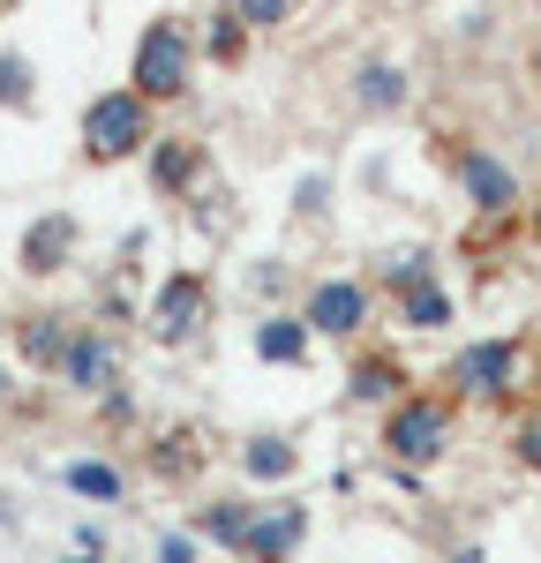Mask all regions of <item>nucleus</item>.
<instances>
[{
  "label": "nucleus",
  "mask_w": 541,
  "mask_h": 563,
  "mask_svg": "<svg viewBox=\"0 0 541 563\" xmlns=\"http://www.w3.org/2000/svg\"><path fill=\"white\" fill-rule=\"evenodd\" d=\"M196 68H203V53H196V23H188V15H151V23L135 31V53H129V90L135 98L180 106V98L196 90Z\"/></svg>",
  "instance_id": "1"
},
{
  "label": "nucleus",
  "mask_w": 541,
  "mask_h": 563,
  "mask_svg": "<svg viewBox=\"0 0 541 563\" xmlns=\"http://www.w3.org/2000/svg\"><path fill=\"white\" fill-rule=\"evenodd\" d=\"M384 459L406 466V474H421V466H437L451 443H459V398L451 390H406L399 406H384Z\"/></svg>",
  "instance_id": "2"
},
{
  "label": "nucleus",
  "mask_w": 541,
  "mask_h": 563,
  "mask_svg": "<svg viewBox=\"0 0 541 563\" xmlns=\"http://www.w3.org/2000/svg\"><path fill=\"white\" fill-rule=\"evenodd\" d=\"M76 143H84V166H129V158H143V151L158 143V106L135 98L129 84L98 90V98L84 106Z\"/></svg>",
  "instance_id": "3"
},
{
  "label": "nucleus",
  "mask_w": 541,
  "mask_h": 563,
  "mask_svg": "<svg viewBox=\"0 0 541 563\" xmlns=\"http://www.w3.org/2000/svg\"><path fill=\"white\" fill-rule=\"evenodd\" d=\"M294 316L309 323L316 339L354 346V339H368V323H376V286L368 278H346V271H323V278H309V294H301Z\"/></svg>",
  "instance_id": "4"
},
{
  "label": "nucleus",
  "mask_w": 541,
  "mask_h": 563,
  "mask_svg": "<svg viewBox=\"0 0 541 563\" xmlns=\"http://www.w3.org/2000/svg\"><path fill=\"white\" fill-rule=\"evenodd\" d=\"M519 368H527V346H519V339H474V346L451 353L444 390L459 406H466V398H474V406H496V398H511Z\"/></svg>",
  "instance_id": "5"
},
{
  "label": "nucleus",
  "mask_w": 541,
  "mask_h": 563,
  "mask_svg": "<svg viewBox=\"0 0 541 563\" xmlns=\"http://www.w3.org/2000/svg\"><path fill=\"white\" fill-rule=\"evenodd\" d=\"M203 323H211V278H203V271H166V286L143 308V331H151L158 346H196Z\"/></svg>",
  "instance_id": "6"
},
{
  "label": "nucleus",
  "mask_w": 541,
  "mask_h": 563,
  "mask_svg": "<svg viewBox=\"0 0 541 563\" xmlns=\"http://www.w3.org/2000/svg\"><path fill=\"white\" fill-rule=\"evenodd\" d=\"M301 541H309V504L278 496V504H256L249 541H241L233 556H241V563H294V556H301Z\"/></svg>",
  "instance_id": "7"
},
{
  "label": "nucleus",
  "mask_w": 541,
  "mask_h": 563,
  "mask_svg": "<svg viewBox=\"0 0 541 563\" xmlns=\"http://www.w3.org/2000/svg\"><path fill=\"white\" fill-rule=\"evenodd\" d=\"M459 188H466V203H474L482 218H511L519 211V174H511L496 151H482V143L459 151Z\"/></svg>",
  "instance_id": "8"
},
{
  "label": "nucleus",
  "mask_w": 541,
  "mask_h": 563,
  "mask_svg": "<svg viewBox=\"0 0 541 563\" xmlns=\"http://www.w3.org/2000/svg\"><path fill=\"white\" fill-rule=\"evenodd\" d=\"M113 376H121V346H113L98 323H76V339H68V353H60V384L98 398V390H113Z\"/></svg>",
  "instance_id": "9"
},
{
  "label": "nucleus",
  "mask_w": 541,
  "mask_h": 563,
  "mask_svg": "<svg viewBox=\"0 0 541 563\" xmlns=\"http://www.w3.org/2000/svg\"><path fill=\"white\" fill-rule=\"evenodd\" d=\"M8 331H15V353H23V368H38V376H60V353H68V339H76V316H60V308H31V316H15Z\"/></svg>",
  "instance_id": "10"
},
{
  "label": "nucleus",
  "mask_w": 541,
  "mask_h": 563,
  "mask_svg": "<svg viewBox=\"0 0 541 563\" xmlns=\"http://www.w3.org/2000/svg\"><path fill=\"white\" fill-rule=\"evenodd\" d=\"M143 166H151V188L174 203V196H188V188L203 180L211 158H203V143H196V135H158V143L143 151Z\"/></svg>",
  "instance_id": "11"
},
{
  "label": "nucleus",
  "mask_w": 541,
  "mask_h": 563,
  "mask_svg": "<svg viewBox=\"0 0 541 563\" xmlns=\"http://www.w3.org/2000/svg\"><path fill=\"white\" fill-rule=\"evenodd\" d=\"M241 481H256V488H286V481L301 474V443L294 435H278V429H256V435H241Z\"/></svg>",
  "instance_id": "12"
},
{
  "label": "nucleus",
  "mask_w": 541,
  "mask_h": 563,
  "mask_svg": "<svg viewBox=\"0 0 541 563\" xmlns=\"http://www.w3.org/2000/svg\"><path fill=\"white\" fill-rule=\"evenodd\" d=\"M68 263H76V218L68 211L38 218V225L23 233V249H15V271H23V278H53V271H68Z\"/></svg>",
  "instance_id": "13"
},
{
  "label": "nucleus",
  "mask_w": 541,
  "mask_h": 563,
  "mask_svg": "<svg viewBox=\"0 0 541 563\" xmlns=\"http://www.w3.org/2000/svg\"><path fill=\"white\" fill-rule=\"evenodd\" d=\"M413 376H406L399 353H354V368H346V406H399Z\"/></svg>",
  "instance_id": "14"
},
{
  "label": "nucleus",
  "mask_w": 541,
  "mask_h": 563,
  "mask_svg": "<svg viewBox=\"0 0 541 563\" xmlns=\"http://www.w3.org/2000/svg\"><path fill=\"white\" fill-rule=\"evenodd\" d=\"M406 98H413V76H406L399 60H361V68H354V106L368 113V121L406 113Z\"/></svg>",
  "instance_id": "15"
},
{
  "label": "nucleus",
  "mask_w": 541,
  "mask_h": 563,
  "mask_svg": "<svg viewBox=\"0 0 541 563\" xmlns=\"http://www.w3.org/2000/svg\"><path fill=\"white\" fill-rule=\"evenodd\" d=\"M249 346H256V361H270V368H301L316 346V331L301 323V316H286V308H270L264 323L249 331Z\"/></svg>",
  "instance_id": "16"
},
{
  "label": "nucleus",
  "mask_w": 541,
  "mask_h": 563,
  "mask_svg": "<svg viewBox=\"0 0 541 563\" xmlns=\"http://www.w3.org/2000/svg\"><path fill=\"white\" fill-rule=\"evenodd\" d=\"M249 519H256V504L249 496H211V504H196V519H188V533L203 541V549H241L249 541Z\"/></svg>",
  "instance_id": "17"
},
{
  "label": "nucleus",
  "mask_w": 541,
  "mask_h": 563,
  "mask_svg": "<svg viewBox=\"0 0 541 563\" xmlns=\"http://www.w3.org/2000/svg\"><path fill=\"white\" fill-rule=\"evenodd\" d=\"M60 488L84 496V504H106V511L129 504V474H121L113 459H68V466H60Z\"/></svg>",
  "instance_id": "18"
},
{
  "label": "nucleus",
  "mask_w": 541,
  "mask_h": 563,
  "mask_svg": "<svg viewBox=\"0 0 541 563\" xmlns=\"http://www.w3.org/2000/svg\"><path fill=\"white\" fill-rule=\"evenodd\" d=\"M429 278H437V249H421V241H413V249H391V256H376V271H368V286L391 294V301L413 294V286H429Z\"/></svg>",
  "instance_id": "19"
},
{
  "label": "nucleus",
  "mask_w": 541,
  "mask_h": 563,
  "mask_svg": "<svg viewBox=\"0 0 541 563\" xmlns=\"http://www.w3.org/2000/svg\"><path fill=\"white\" fill-rule=\"evenodd\" d=\"M249 38H256V31H249V23L219 0V8L203 15V31H196V53H203V60H219V68H241V60H249Z\"/></svg>",
  "instance_id": "20"
},
{
  "label": "nucleus",
  "mask_w": 541,
  "mask_h": 563,
  "mask_svg": "<svg viewBox=\"0 0 541 563\" xmlns=\"http://www.w3.org/2000/svg\"><path fill=\"white\" fill-rule=\"evenodd\" d=\"M399 323H406V331H451V323H459V301H451L444 286L429 278V286L399 294Z\"/></svg>",
  "instance_id": "21"
},
{
  "label": "nucleus",
  "mask_w": 541,
  "mask_h": 563,
  "mask_svg": "<svg viewBox=\"0 0 541 563\" xmlns=\"http://www.w3.org/2000/svg\"><path fill=\"white\" fill-rule=\"evenodd\" d=\"M0 106L8 113H38V68H31V53H0Z\"/></svg>",
  "instance_id": "22"
},
{
  "label": "nucleus",
  "mask_w": 541,
  "mask_h": 563,
  "mask_svg": "<svg viewBox=\"0 0 541 563\" xmlns=\"http://www.w3.org/2000/svg\"><path fill=\"white\" fill-rule=\"evenodd\" d=\"M225 8H233L249 31H286V23L301 15V0H225Z\"/></svg>",
  "instance_id": "23"
},
{
  "label": "nucleus",
  "mask_w": 541,
  "mask_h": 563,
  "mask_svg": "<svg viewBox=\"0 0 541 563\" xmlns=\"http://www.w3.org/2000/svg\"><path fill=\"white\" fill-rule=\"evenodd\" d=\"M511 459H519L527 474H541V398L519 413V421H511Z\"/></svg>",
  "instance_id": "24"
},
{
  "label": "nucleus",
  "mask_w": 541,
  "mask_h": 563,
  "mask_svg": "<svg viewBox=\"0 0 541 563\" xmlns=\"http://www.w3.org/2000/svg\"><path fill=\"white\" fill-rule=\"evenodd\" d=\"M151 563H203V541H196L188 526H166V533L151 541Z\"/></svg>",
  "instance_id": "25"
},
{
  "label": "nucleus",
  "mask_w": 541,
  "mask_h": 563,
  "mask_svg": "<svg viewBox=\"0 0 541 563\" xmlns=\"http://www.w3.org/2000/svg\"><path fill=\"white\" fill-rule=\"evenodd\" d=\"M527 76H534V90H541V38L527 45Z\"/></svg>",
  "instance_id": "26"
},
{
  "label": "nucleus",
  "mask_w": 541,
  "mask_h": 563,
  "mask_svg": "<svg viewBox=\"0 0 541 563\" xmlns=\"http://www.w3.org/2000/svg\"><path fill=\"white\" fill-rule=\"evenodd\" d=\"M8 398H15V376H8V368H0V406H8Z\"/></svg>",
  "instance_id": "27"
},
{
  "label": "nucleus",
  "mask_w": 541,
  "mask_h": 563,
  "mask_svg": "<svg viewBox=\"0 0 541 563\" xmlns=\"http://www.w3.org/2000/svg\"><path fill=\"white\" fill-rule=\"evenodd\" d=\"M527 225H534V241H541V196H534V211H527Z\"/></svg>",
  "instance_id": "28"
},
{
  "label": "nucleus",
  "mask_w": 541,
  "mask_h": 563,
  "mask_svg": "<svg viewBox=\"0 0 541 563\" xmlns=\"http://www.w3.org/2000/svg\"><path fill=\"white\" fill-rule=\"evenodd\" d=\"M451 563H482V549H459V556H451Z\"/></svg>",
  "instance_id": "29"
},
{
  "label": "nucleus",
  "mask_w": 541,
  "mask_h": 563,
  "mask_svg": "<svg viewBox=\"0 0 541 563\" xmlns=\"http://www.w3.org/2000/svg\"><path fill=\"white\" fill-rule=\"evenodd\" d=\"M60 563H98V556H90V549H76V556H60Z\"/></svg>",
  "instance_id": "30"
},
{
  "label": "nucleus",
  "mask_w": 541,
  "mask_h": 563,
  "mask_svg": "<svg viewBox=\"0 0 541 563\" xmlns=\"http://www.w3.org/2000/svg\"><path fill=\"white\" fill-rule=\"evenodd\" d=\"M323 8H346V0H323Z\"/></svg>",
  "instance_id": "31"
},
{
  "label": "nucleus",
  "mask_w": 541,
  "mask_h": 563,
  "mask_svg": "<svg viewBox=\"0 0 541 563\" xmlns=\"http://www.w3.org/2000/svg\"><path fill=\"white\" fill-rule=\"evenodd\" d=\"M8 8H15V0H0V15H8Z\"/></svg>",
  "instance_id": "32"
},
{
  "label": "nucleus",
  "mask_w": 541,
  "mask_h": 563,
  "mask_svg": "<svg viewBox=\"0 0 541 563\" xmlns=\"http://www.w3.org/2000/svg\"><path fill=\"white\" fill-rule=\"evenodd\" d=\"M0 331H8V316H0Z\"/></svg>",
  "instance_id": "33"
}]
</instances>
